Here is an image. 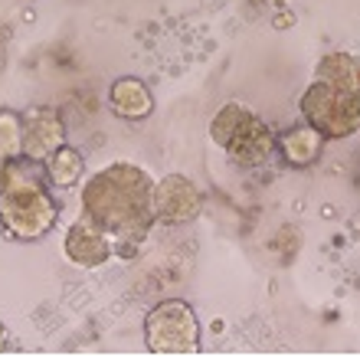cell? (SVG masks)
Masks as SVG:
<instances>
[{
	"mask_svg": "<svg viewBox=\"0 0 360 357\" xmlns=\"http://www.w3.org/2000/svg\"><path fill=\"white\" fill-rule=\"evenodd\" d=\"M82 210L95 226L105 233L138 246L151 233V223L158 220L154 213V181L148 171L135 164H112L99 171L82 190Z\"/></svg>",
	"mask_w": 360,
	"mask_h": 357,
	"instance_id": "1",
	"label": "cell"
},
{
	"mask_svg": "<svg viewBox=\"0 0 360 357\" xmlns=\"http://www.w3.org/2000/svg\"><path fill=\"white\" fill-rule=\"evenodd\" d=\"M0 223L17 239H39L56 223V203L33 164L10 161L0 181Z\"/></svg>",
	"mask_w": 360,
	"mask_h": 357,
	"instance_id": "2",
	"label": "cell"
},
{
	"mask_svg": "<svg viewBox=\"0 0 360 357\" xmlns=\"http://www.w3.org/2000/svg\"><path fill=\"white\" fill-rule=\"evenodd\" d=\"M210 138L243 167L265 164L275 148V135L269 131V125L256 111H249L246 105H236V102L223 105L213 115Z\"/></svg>",
	"mask_w": 360,
	"mask_h": 357,
	"instance_id": "3",
	"label": "cell"
},
{
	"mask_svg": "<svg viewBox=\"0 0 360 357\" xmlns=\"http://www.w3.org/2000/svg\"><path fill=\"white\" fill-rule=\"evenodd\" d=\"M299 111L305 125L321 131L324 141H344L360 131V95L334 89L314 79L299 99Z\"/></svg>",
	"mask_w": 360,
	"mask_h": 357,
	"instance_id": "4",
	"label": "cell"
},
{
	"mask_svg": "<svg viewBox=\"0 0 360 357\" xmlns=\"http://www.w3.org/2000/svg\"><path fill=\"white\" fill-rule=\"evenodd\" d=\"M144 345L151 354L164 357L193 354L200 347V321L193 308L180 298H167L161 305H154L144 321Z\"/></svg>",
	"mask_w": 360,
	"mask_h": 357,
	"instance_id": "5",
	"label": "cell"
},
{
	"mask_svg": "<svg viewBox=\"0 0 360 357\" xmlns=\"http://www.w3.org/2000/svg\"><path fill=\"white\" fill-rule=\"evenodd\" d=\"M203 210L197 184L184 174H167L161 184H154V213L164 223H187Z\"/></svg>",
	"mask_w": 360,
	"mask_h": 357,
	"instance_id": "6",
	"label": "cell"
},
{
	"mask_svg": "<svg viewBox=\"0 0 360 357\" xmlns=\"http://www.w3.org/2000/svg\"><path fill=\"white\" fill-rule=\"evenodd\" d=\"M66 256L73 259L75 266H86V269L105 266L108 256H112V236L102 226H95L88 217H82L66 233Z\"/></svg>",
	"mask_w": 360,
	"mask_h": 357,
	"instance_id": "7",
	"label": "cell"
},
{
	"mask_svg": "<svg viewBox=\"0 0 360 357\" xmlns=\"http://www.w3.org/2000/svg\"><path fill=\"white\" fill-rule=\"evenodd\" d=\"M62 148V122L53 109H37L23 118V154L30 161H50Z\"/></svg>",
	"mask_w": 360,
	"mask_h": 357,
	"instance_id": "8",
	"label": "cell"
},
{
	"mask_svg": "<svg viewBox=\"0 0 360 357\" xmlns=\"http://www.w3.org/2000/svg\"><path fill=\"white\" fill-rule=\"evenodd\" d=\"M275 148L282 151V158L292 164V167H308L321 158L324 151V135L314 131L311 125H299V128H288L285 135L275 138Z\"/></svg>",
	"mask_w": 360,
	"mask_h": 357,
	"instance_id": "9",
	"label": "cell"
},
{
	"mask_svg": "<svg viewBox=\"0 0 360 357\" xmlns=\"http://www.w3.org/2000/svg\"><path fill=\"white\" fill-rule=\"evenodd\" d=\"M108 102H112V109L122 115V118H148L151 109H154V99H151L148 86L135 79V75H124L112 86L108 92Z\"/></svg>",
	"mask_w": 360,
	"mask_h": 357,
	"instance_id": "10",
	"label": "cell"
},
{
	"mask_svg": "<svg viewBox=\"0 0 360 357\" xmlns=\"http://www.w3.org/2000/svg\"><path fill=\"white\" fill-rule=\"evenodd\" d=\"M314 75L321 82H328V86L360 95V56H354V53H328L318 62V73Z\"/></svg>",
	"mask_w": 360,
	"mask_h": 357,
	"instance_id": "11",
	"label": "cell"
},
{
	"mask_svg": "<svg viewBox=\"0 0 360 357\" xmlns=\"http://www.w3.org/2000/svg\"><path fill=\"white\" fill-rule=\"evenodd\" d=\"M82 177V154L62 145L59 151L50 154V181L56 187H73Z\"/></svg>",
	"mask_w": 360,
	"mask_h": 357,
	"instance_id": "12",
	"label": "cell"
},
{
	"mask_svg": "<svg viewBox=\"0 0 360 357\" xmlns=\"http://www.w3.org/2000/svg\"><path fill=\"white\" fill-rule=\"evenodd\" d=\"M20 151H23V122L17 115H10V111H0V171Z\"/></svg>",
	"mask_w": 360,
	"mask_h": 357,
	"instance_id": "13",
	"label": "cell"
},
{
	"mask_svg": "<svg viewBox=\"0 0 360 357\" xmlns=\"http://www.w3.org/2000/svg\"><path fill=\"white\" fill-rule=\"evenodd\" d=\"M272 3H278V7H285V3H288V0H272Z\"/></svg>",
	"mask_w": 360,
	"mask_h": 357,
	"instance_id": "14",
	"label": "cell"
},
{
	"mask_svg": "<svg viewBox=\"0 0 360 357\" xmlns=\"http://www.w3.org/2000/svg\"><path fill=\"white\" fill-rule=\"evenodd\" d=\"M357 190H360V171H357Z\"/></svg>",
	"mask_w": 360,
	"mask_h": 357,
	"instance_id": "15",
	"label": "cell"
}]
</instances>
